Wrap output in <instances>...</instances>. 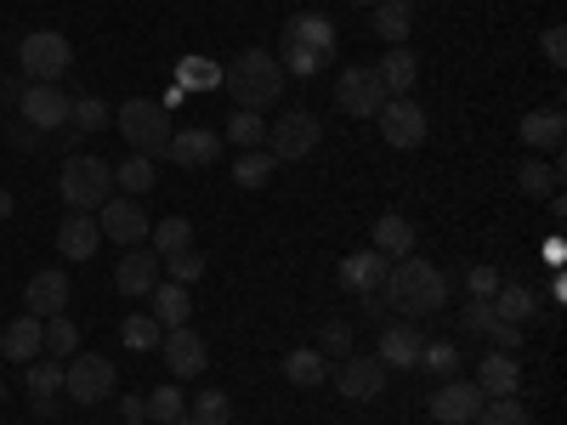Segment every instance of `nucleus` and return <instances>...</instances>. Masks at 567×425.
<instances>
[{
  "label": "nucleus",
  "instance_id": "603ef678",
  "mask_svg": "<svg viewBox=\"0 0 567 425\" xmlns=\"http://www.w3.org/2000/svg\"><path fill=\"white\" fill-rule=\"evenodd\" d=\"M545 58H550V69H561V63H567V29H561V23H550V29H545Z\"/></svg>",
  "mask_w": 567,
  "mask_h": 425
},
{
  "label": "nucleus",
  "instance_id": "c9c22d12",
  "mask_svg": "<svg viewBox=\"0 0 567 425\" xmlns=\"http://www.w3.org/2000/svg\"><path fill=\"white\" fill-rule=\"evenodd\" d=\"M278 69L290 74V80H312L318 69H329V58H318L312 45H301V40H284V58H278Z\"/></svg>",
  "mask_w": 567,
  "mask_h": 425
},
{
  "label": "nucleus",
  "instance_id": "dca6fc26",
  "mask_svg": "<svg viewBox=\"0 0 567 425\" xmlns=\"http://www.w3.org/2000/svg\"><path fill=\"white\" fill-rule=\"evenodd\" d=\"M69 296H74V283H69L63 267H45V272H34V278L23 283V307H29L34 318H58V312H69Z\"/></svg>",
  "mask_w": 567,
  "mask_h": 425
},
{
  "label": "nucleus",
  "instance_id": "39448f33",
  "mask_svg": "<svg viewBox=\"0 0 567 425\" xmlns=\"http://www.w3.org/2000/svg\"><path fill=\"white\" fill-rule=\"evenodd\" d=\"M114 125L125 131L131 154H148V159H159V154L171 148V114H165L159 103H148V97H131V103L114 114Z\"/></svg>",
  "mask_w": 567,
  "mask_h": 425
},
{
  "label": "nucleus",
  "instance_id": "09e8293b",
  "mask_svg": "<svg viewBox=\"0 0 567 425\" xmlns=\"http://www.w3.org/2000/svg\"><path fill=\"white\" fill-rule=\"evenodd\" d=\"M165 267H171V283L205 278V256H199V250H176V256H165Z\"/></svg>",
  "mask_w": 567,
  "mask_h": 425
},
{
  "label": "nucleus",
  "instance_id": "5fc2aeb1",
  "mask_svg": "<svg viewBox=\"0 0 567 425\" xmlns=\"http://www.w3.org/2000/svg\"><path fill=\"white\" fill-rule=\"evenodd\" d=\"M120 414H125V425H148V403L142 397H120Z\"/></svg>",
  "mask_w": 567,
  "mask_h": 425
},
{
  "label": "nucleus",
  "instance_id": "a18cd8bd",
  "mask_svg": "<svg viewBox=\"0 0 567 425\" xmlns=\"http://www.w3.org/2000/svg\"><path fill=\"white\" fill-rule=\"evenodd\" d=\"M414 369H432L437 381H449V374L460 369V346H454V341H425V346H420V363H414Z\"/></svg>",
  "mask_w": 567,
  "mask_h": 425
},
{
  "label": "nucleus",
  "instance_id": "4468645a",
  "mask_svg": "<svg viewBox=\"0 0 567 425\" xmlns=\"http://www.w3.org/2000/svg\"><path fill=\"white\" fill-rule=\"evenodd\" d=\"M18 108H23V120H29L34 131H63V125H69V108H74V97H69L63 85H23Z\"/></svg>",
  "mask_w": 567,
  "mask_h": 425
},
{
  "label": "nucleus",
  "instance_id": "6ab92c4d",
  "mask_svg": "<svg viewBox=\"0 0 567 425\" xmlns=\"http://www.w3.org/2000/svg\"><path fill=\"white\" fill-rule=\"evenodd\" d=\"M386 272H392V261L381 256V250H358V256H347L341 261V290H352V296H369V290H386Z\"/></svg>",
  "mask_w": 567,
  "mask_h": 425
},
{
  "label": "nucleus",
  "instance_id": "f03ea898",
  "mask_svg": "<svg viewBox=\"0 0 567 425\" xmlns=\"http://www.w3.org/2000/svg\"><path fill=\"white\" fill-rule=\"evenodd\" d=\"M284 85H290V74L278 69L272 52H239L227 69H221V91L233 97V108H272L284 97Z\"/></svg>",
  "mask_w": 567,
  "mask_h": 425
},
{
  "label": "nucleus",
  "instance_id": "0eeeda50",
  "mask_svg": "<svg viewBox=\"0 0 567 425\" xmlns=\"http://www.w3.org/2000/svg\"><path fill=\"white\" fill-rule=\"evenodd\" d=\"M323 142V125H318V114H307V108H290V114H278L272 125H267V154L284 165V159H307L312 148Z\"/></svg>",
  "mask_w": 567,
  "mask_h": 425
},
{
  "label": "nucleus",
  "instance_id": "f8f14e48",
  "mask_svg": "<svg viewBox=\"0 0 567 425\" xmlns=\"http://www.w3.org/2000/svg\"><path fill=\"white\" fill-rule=\"evenodd\" d=\"M159 357H165V369H171V381H194V374H205V363H210V346H205L199 329L182 323V329H165Z\"/></svg>",
  "mask_w": 567,
  "mask_h": 425
},
{
  "label": "nucleus",
  "instance_id": "b1692460",
  "mask_svg": "<svg viewBox=\"0 0 567 425\" xmlns=\"http://www.w3.org/2000/svg\"><path fill=\"white\" fill-rule=\"evenodd\" d=\"M414 7L420 0H381V7H369V34H381L386 45H403L409 23H414Z\"/></svg>",
  "mask_w": 567,
  "mask_h": 425
},
{
  "label": "nucleus",
  "instance_id": "c85d7f7f",
  "mask_svg": "<svg viewBox=\"0 0 567 425\" xmlns=\"http://www.w3.org/2000/svg\"><path fill=\"white\" fill-rule=\"evenodd\" d=\"M534 290H528V283H499V290H494V301H488V312L499 318V323H528L534 318Z\"/></svg>",
  "mask_w": 567,
  "mask_h": 425
},
{
  "label": "nucleus",
  "instance_id": "c03bdc74",
  "mask_svg": "<svg viewBox=\"0 0 567 425\" xmlns=\"http://www.w3.org/2000/svg\"><path fill=\"white\" fill-rule=\"evenodd\" d=\"M45 323V352H52V357H74L80 352V329L58 312V318H40Z\"/></svg>",
  "mask_w": 567,
  "mask_h": 425
},
{
  "label": "nucleus",
  "instance_id": "412c9836",
  "mask_svg": "<svg viewBox=\"0 0 567 425\" xmlns=\"http://www.w3.org/2000/svg\"><path fill=\"white\" fill-rule=\"evenodd\" d=\"M284 40H301V45H312V52H318V58H329V63H336V45H341L336 23H329L323 12H296L290 23H284Z\"/></svg>",
  "mask_w": 567,
  "mask_h": 425
},
{
  "label": "nucleus",
  "instance_id": "6e6552de",
  "mask_svg": "<svg viewBox=\"0 0 567 425\" xmlns=\"http://www.w3.org/2000/svg\"><path fill=\"white\" fill-rule=\"evenodd\" d=\"M97 227H103V239H114L120 250H131V245H148V210H142L131 194H109L103 205H97Z\"/></svg>",
  "mask_w": 567,
  "mask_h": 425
},
{
  "label": "nucleus",
  "instance_id": "9b49d317",
  "mask_svg": "<svg viewBox=\"0 0 567 425\" xmlns=\"http://www.w3.org/2000/svg\"><path fill=\"white\" fill-rule=\"evenodd\" d=\"M386 374H392V369H386L381 357H358V352H352V357H341V369L329 374V381H336V392H341L347 403H374V397L386 392Z\"/></svg>",
  "mask_w": 567,
  "mask_h": 425
},
{
  "label": "nucleus",
  "instance_id": "2eb2a0df",
  "mask_svg": "<svg viewBox=\"0 0 567 425\" xmlns=\"http://www.w3.org/2000/svg\"><path fill=\"white\" fill-rule=\"evenodd\" d=\"M171 165H182V170H205V165H216L221 159V136L210 131V125H182V131H171Z\"/></svg>",
  "mask_w": 567,
  "mask_h": 425
},
{
  "label": "nucleus",
  "instance_id": "49530a36",
  "mask_svg": "<svg viewBox=\"0 0 567 425\" xmlns=\"http://www.w3.org/2000/svg\"><path fill=\"white\" fill-rule=\"evenodd\" d=\"M318 352H323V357H352V323H347V318H329V323L318 329Z\"/></svg>",
  "mask_w": 567,
  "mask_h": 425
},
{
  "label": "nucleus",
  "instance_id": "ddd939ff",
  "mask_svg": "<svg viewBox=\"0 0 567 425\" xmlns=\"http://www.w3.org/2000/svg\"><path fill=\"white\" fill-rule=\"evenodd\" d=\"M477 408H483V386L477 381H454V374L432 392V403H425V414H432L437 425H471Z\"/></svg>",
  "mask_w": 567,
  "mask_h": 425
},
{
  "label": "nucleus",
  "instance_id": "a211bd4d",
  "mask_svg": "<svg viewBox=\"0 0 567 425\" xmlns=\"http://www.w3.org/2000/svg\"><path fill=\"white\" fill-rule=\"evenodd\" d=\"M97 245H103L97 216L74 210V216H63V221H58V256H63V261H91V256H97Z\"/></svg>",
  "mask_w": 567,
  "mask_h": 425
},
{
  "label": "nucleus",
  "instance_id": "e433bc0d",
  "mask_svg": "<svg viewBox=\"0 0 567 425\" xmlns=\"http://www.w3.org/2000/svg\"><path fill=\"white\" fill-rule=\"evenodd\" d=\"M114 182H120V187H125V194L136 199V194H148V187L159 182V165H154L148 154H131V159H125V165L114 170Z\"/></svg>",
  "mask_w": 567,
  "mask_h": 425
},
{
  "label": "nucleus",
  "instance_id": "f3484780",
  "mask_svg": "<svg viewBox=\"0 0 567 425\" xmlns=\"http://www.w3.org/2000/svg\"><path fill=\"white\" fill-rule=\"evenodd\" d=\"M165 278V261L148 250V245H131L125 261L114 267V283H120V296H148L154 283Z\"/></svg>",
  "mask_w": 567,
  "mask_h": 425
},
{
  "label": "nucleus",
  "instance_id": "bf43d9fd",
  "mask_svg": "<svg viewBox=\"0 0 567 425\" xmlns=\"http://www.w3.org/2000/svg\"><path fill=\"white\" fill-rule=\"evenodd\" d=\"M148 425H154V419H148Z\"/></svg>",
  "mask_w": 567,
  "mask_h": 425
},
{
  "label": "nucleus",
  "instance_id": "6e6d98bb",
  "mask_svg": "<svg viewBox=\"0 0 567 425\" xmlns=\"http://www.w3.org/2000/svg\"><path fill=\"white\" fill-rule=\"evenodd\" d=\"M12 210H18V199H12V194H7V187H0V221H7V216H12Z\"/></svg>",
  "mask_w": 567,
  "mask_h": 425
},
{
  "label": "nucleus",
  "instance_id": "4c0bfd02",
  "mask_svg": "<svg viewBox=\"0 0 567 425\" xmlns=\"http://www.w3.org/2000/svg\"><path fill=\"white\" fill-rule=\"evenodd\" d=\"M471 425H534V414H528L523 397H494V403L477 408V419H471Z\"/></svg>",
  "mask_w": 567,
  "mask_h": 425
},
{
  "label": "nucleus",
  "instance_id": "4be33fe9",
  "mask_svg": "<svg viewBox=\"0 0 567 425\" xmlns=\"http://www.w3.org/2000/svg\"><path fill=\"white\" fill-rule=\"evenodd\" d=\"M477 386H483V397H516L523 392V363H516V352H488L483 369H477Z\"/></svg>",
  "mask_w": 567,
  "mask_h": 425
},
{
  "label": "nucleus",
  "instance_id": "423d86ee",
  "mask_svg": "<svg viewBox=\"0 0 567 425\" xmlns=\"http://www.w3.org/2000/svg\"><path fill=\"white\" fill-rule=\"evenodd\" d=\"M114 386H120V369H114V357H103V352H74V357L63 363V392H69L80 408L114 397Z\"/></svg>",
  "mask_w": 567,
  "mask_h": 425
},
{
  "label": "nucleus",
  "instance_id": "ea45409f",
  "mask_svg": "<svg viewBox=\"0 0 567 425\" xmlns=\"http://www.w3.org/2000/svg\"><path fill=\"white\" fill-rule=\"evenodd\" d=\"M176 80H182V91H216V85H221V63H210V58H182V63H176Z\"/></svg>",
  "mask_w": 567,
  "mask_h": 425
},
{
  "label": "nucleus",
  "instance_id": "8fccbe9b",
  "mask_svg": "<svg viewBox=\"0 0 567 425\" xmlns=\"http://www.w3.org/2000/svg\"><path fill=\"white\" fill-rule=\"evenodd\" d=\"M483 335H488L499 352H523V323H499V318H488Z\"/></svg>",
  "mask_w": 567,
  "mask_h": 425
},
{
  "label": "nucleus",
  "instance_id": "2f4dec72",
  "mask_svg": "<svg viewBox=\"0 0 567 425\" xmlns=\"http://www.w3.org/2000/svg\"><path fill=\"white\" fill-rule=\"evenodd\" d=\"M516 187H523V194H528V199H550V194H556V187H561V170L528 154L523 165H516Z\"/></svg>",
  "mask_w": 567,
  "mask_h": 425
},
{
  "label": "nucleus",
  "instance_id": "9d476101",
  "mask_svg": "<svg viewBox=\"0 0 567 425\" xmlns=\"http://www.w3.org/2000/svg\"><path fill=\"white\" fill-rule=\"evenodd\" d=\"M374 125H381V142L398 148V154H409V148L425 142V108L414 97H386V108L374 114Z\"/></svg>",
  "mask_w": 567,
  "mask_h": 425
},
{
  "label": "nucleus",
  "instance_id": "c756f323",
  "mask_svg": "<svg viewBox=\"0 0 567 425\" xmlns=\"http://www.w3.org/2000/svg\"><path fill=\"white\" fill-rule=\"evenodd\" d=\"M516 131H523L528 148H561L567 120H561V108H534V114H528L523 125H516Z\"/></svg>",
  "mask_w": 567,
  "mask_h": 425
},
{
  "label": "nucleus",
  "instance_id": "864d4df0",
  "mask_svg": "<svg viewBox=\"0 0 567 425\" xmlns=\"http://www.w3.org/2000/svg\"><path fill=\"white\" fill-rule=\"evenodd\" d=\"M386 312H392V307H386V290H369V296H363V318H374V323H392Z\"/></svg>",
  "mask_w": 567,
  "mask_h": 425
},
{
  "label": "nucleus",
  "instance_id": "1a4fd4ad",
  "mask_svg": "<svg viewBox=\"0 0 567 425\" xmlns=\"http://www.w3.org/2000/svg\"><path fill=\"white\" fill-rule=\"evenodd\" d=\"M336 108L341 114H352V120H374L386 108V85H381V74L374 69H341V80H336Z\"/></svg>",
  "mask_w": 567,
  "mask_h": 425
},
{
  "label": "nucleus",
  "instance_id": "cd10ccee",
  "mask_svg": "<svg viewBox=\"0 0 567 425\" xmlns=\"http://www.w3.org/2000/svg\"><path fill=\"white\" fill-rule=\"evenodd\" d=\"M284 381H290V386H301V392L323 386V381H329V357H323L318 346H296L290 357H284Z\"/></svg>",
  "mask_w": 567,
  "mask_h": 425
},
{
  "label": "nucleus",
  "instance_id": "20e7f679",
  "mask_svg": "<svg viewBox=\"0 0 567 425\" xmlns=\"http://www.w3.org/2000/svg\"><path fill=\"white\" fill-rule=\"evenodd\" d=\"M18 63H23V74H29L34 85H58V80L74 69V45H69V34H58V29H34V34L18 40Z\"/></svg>",
  "mask_w": 567,
  "mask_h": 425
},
{
  "label": "nucleus",
  "instance_id": "7c9ffc66",
  "mask_svg": "<svg viewBox=\"0 0 567 425\" xmlns=\"http://www.w3.org/2000/svg\"><path fill=\"white\" fill-rule=\"evenodd\" d=\"M148 239H154V256L159 261L176 256V250H194V221H187V216H165V221L148 227Z\"/></svg>",
  "mask_w": 567,
  "mask_h": 425
},
{
  "label": "nucleus",
  "instance_id": "393cba45",
  "mask_svg": "<svg viewBox=\"0 0 567 425\" xmlns=\"http://www.w3.org/2000/svg\"><path fill=\"white\" fill-rule=\"evenodd\" d=\"M148 301H154V318H159V329H182L187 318H194V296H187V283H171V278H159L154 290H148Z\"/></svg>",
  "mask_w": 567,
  "mask_h": 425
},
{
  "label": "nucleus",
  "instance_id": "f257e3e1",
  "mask_svg": "<svg viewBox=\"0 0 567 425\" xmlns=\"http://www.w3.org/2000/svg\"><path fill=\"white\" fill-rule=\"evenodd\" d=\"M386 307H398L409 323L443 312L449 307V272L437 261H420V256L392 261V272H386Z\"/></svg>",
  "mask_w": 567,
  "mask_h": 425
},
{
  "label": "nucleus",
  "instance_id": "473e14b6",
  "mask_svg": "<svg viewBox=\"0 0 567 425\" xmlns=\"http://www.w3.org/2000/svg\"><path fill=\"white\" fill-rule=\"evenodd\" d=\"M120 341H125V346H136V352H159L165 329H159V318H154V312H131V318L120 323Z\"/></svg>",
  "mask_w": 567,
  "mask_h": 425
},
{
  "label": "nucleus",
  "instance_id": "aec40b11",
  "mask_svg": "<svg viewBox=\"0 0 567 425\" xmlns=\"http://www.w3.org/2000/svg\"><path fill=\"white\" fill-rule=\"evenodd\" d=\"M420 346H425V335L403 318V323H381V352H374V357H381L386 369H414L420 363Z\"/></svg>",
  "mask_w": 567,
  "mask_h": 425
},
{
  "label": "nucleus",
  "instance_id": "a878e982",
  "mask_svg": "<svg viewBox=\"0 0 567 425\" xmlns=\"http://www.w3.org/2000/svg\"><path fill=\"white\" fill-rule=\"evenodd\" d=\"M369 250H381L386 261L414 256V221H409V216H398V210H386L381 221H374V245H369Z\"/></svg>",
  "mask_w": 567,
  "mask_h": 425
},
{
  "label": "nucleus",
  "instance_id": "de8ad7c7",
  "mask_svg": "<svg viewBox=\"0 0 567 425\" xmlns=\"http://www.w3.org/2000/svg\"><path fill=\"white\" fill-rule=\"evenodd\" d=\"M465 290H471V301H494V290H499V267L494 261H477L465 272Z\"/></svg>",
  "mask_w": 567,
  "mask_h": 425
},
{
  "label": "nucleus",
  "instance_id": "79ce46f5",
  "mask_svg": "<svg viewBox=\"0 0 567 425\" xmlns=\"http://www.w3.org/2000/svg\"><path fill=\"white\" fill-rule=\"evenodd\" d=\"M187 414H194V425H233V397L227 392H199L194 403H187Z\"/></svg>",
  "mask_w": 567,
  "mask_h": 425
},
{
  "label": "nucleus",
  "instance_id": "3c124183",
  "mask_svg": "<svg viewBox=\"0 0 567 425\" xmlns=\"http://www.w3.org/2000/svg\"><path fill=\"white\" fill-rule=\"evenodd\" d=\"M488 318H494V312H488V301H465V307H460V329H465V335H483Z\"/></svg>",
  "mask_w": 567,
  "mask_h": 425
},
{
  "label": "nucleus",
  "instance_id": "37998d69",
  "mask_svg": "<svg viewBox=\"0 0 567 425\" xmlns=\"http://www.w3.org/2000/svg\"><path fill=\"white\" fill-rule=\"evenodd\" d=\"M109 120H114V108L103 103V97H74V108H69V125L74 131H109Z\"/></svg>",
  "mask_w": 567,
  "mask_h": 425
},
{
  "label": "nucleus",
  "instance_id": "bb28decb",
  "mask_svg": "<svg viewBox=\"0 0 567 425\" xmlns=\"http://www.w3.org/2000/svg\"><path fill=\"white\" fill-rule=\"evenodd\" d=\"M374 74H381V85H386V97H409L414 91V80H420V63H414V52L409 45H392V52L374 63Z\"/></svg>",
  "mask_w": 567,
  "mask_h": 425
},
{
  "label": "nucleus",
  "instance_id": "7ed1b4c3",
  "mask_svg": "<svg viewBox=\"0 0 567 425\" xmlns=\"http://www.w3.org/2000/svg\"><path fill=\"white\" fill-rule=\"evenodd\" d=\"M58 194L69 199V210H97L114 194V165L97 159V154H74L58 170Z\"/></svg>",
  "mask_w": 567,
  "mask_h": 425
},
{
  "label": "nucleus",
  "instance_id": "58836bf2",
  "mask_svg": "<svg viewBox=\"0 0 567 425\" xmlns=\"http://www.w3.org/2000/svg\"><path fill=\"white\" fill-rule=\"evenodd\" d=\"M261 136H267V120L256 108H233V120H227V142H233V148H261Z\"/></svg>",
  "mask_w": 567,
  "mask_h": 425
},
{
  "label": "nucleus",
  "instance_id": "13d9d810",
  "mask_svg": "<svg viewBox=\"0 0 567 425\" xmlns=\"http://www.w3.org/2000/svg\"><path fill=\"white\" fill-rule=\"evenodd\" d=\"M0 403H7V381H0Z\"/></svg>",
  "mask_w": 567,
  "mask_h": 425
},
{
  "label": "nucleus",
  "instance_id": "a19ab883",
  "mask_svg": "<svg viewBox=\"0 0 567 425\" xmlns=\"http://www.w3.org/2000/svg\"><path fill=\"white\" fill-rule=\"evenodd\" d=\"M63 392V357H34L29 363V397H58Z\"/></svg>",
  "mask_w": 567,
  "mask_h": 425
},
{
  "label": "nucleus",
  "instance_id": "4d7b16f0",
  "mask_svg": "<svg viewBox=\"0 0 567 425\" xmlns=\"http://www.w3.org/2000/svg\"><path fill=\"white\" fill-rule=\"evenodd\" d=\"M352 7H381V0H352Z\"/></svg>",
  "mask_w": 567,
  "mask_h": 425
},
{
  "label": "nucleus",
  "instance_id": "f704fd0d",
  "mask_svg": "<svg viewBox=\"0 0 567 425\" xmlns=\"http://www.w3.org/2000/svg\"><path fill=\"white\" fill-rule=\"evenodd\" d=\"M142 403H148V419H154V425H171V419L187 414V397H182L176 381H165V386H154V392H142Z\"/></svg>",
  "mask_w": 567,
  "mask_h": 425
},
{
  "label": "nucleus",
  "instance_id": "5701e85b",
  "mask_svg": "<svg viewBox=\"0 0 567 425\" xmlns=\"http://www.w3.org/2000/svg\"><path fill=\"white\" fill-rule=\"evenodd\" d=\"M0 352H7L12 363H34V352H45V323L34 312L12 318L7 329H0Z\"/></svg>",
  "mask_w": 567,
  "mask_h": 425
},
{
  "label": "nucleus",
  "instance_id": "72a5a7b5",
  "mask_svg": "<svg viewBox=\"0 0 567 425\" xmlns=\"http://www.w3.org/2000/svg\"><path fill=\"white\" fill-rule=\"evenodd\" d=\"M272 170H278V159L267 148H245L239 159H233V182H239V187H267Z\"/></svg>",
  "mask_w": 567,
  "mask_h": 425
}]
</instances>
